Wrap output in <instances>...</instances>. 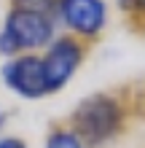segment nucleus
I'll use <instances>...</instances> for the list:
<instances>
[{
	"mask_svg": "<svg viewBox=\"0 0 145 148\" xmlns=\"http://www.w3.org/2000/svg\"><path fill=\"white\" fill-rule=\"evenodd\" d=\"M54 38H57L54 14L14 5L0 30V54L8 59L16 54H32L38 49H46Z\"/></svg>",
	"mask_w": 145,
	"mask_h": 148,
	"instance_id": "1",
	"label": "nucleus"
},
{
	"mask_svg": "<svg viewBox=\"0 0 145 148\" xmlns=\"http://www.w3.org/2000/svg\"><path fill=\"white\" fill-rule=\"evenodd\" d=\"M124 113L116 97L110 94H91V97L81 100L78 108L70 116V132L78 137L83 145L97 148L102 143H108L110 137H116V132L121 129Z\"/></svg>",
	"mask_w": 145,
	"mask_h": 148,
	"instance_id": "2",
	"label": "nucleus"
},
{
	"mask_svg": "<svg viewBox=\"0 0 145 148\" xmlns=\"http://www.w3.org/2000/svg\"><path fill=\"white\" fill-rule=\"evenodd\" d=\"M83 62V46L75 38H54L46 46V54L40 57V73H43L46 94L59 92L62 86L75 75V70Z\"/></svg>",
	"mask_w": 145,
	"mask_h": 148,
	"instance_id": "3",
	"label": "nucleus"
},
{
	"mask_svg": "<svg viewBox=\"0 0 145 148\" xmlns=\"http://www.w3.org/2000/svg\"><path fill=\"white\" fill-rule=\"evenodd\" d=\"M54 14L73 35L97 38L108 24V3L105 0H57Z\"/></svg>",
	"mask_w": 145,
	"mask_h": 148,
	"instance_id": "4",
	"label": "nucleus"
},
{
	"mask_svg": "<svg viewBox=\"0 0 145 148\" xmlns=\"http://www.w3.org/2000/svg\"><path fill=\"white\" fill-rule=\"evenodd\" d=\"M0 78L22 100H40L46 97V84L40 73V57L38 54H16L5 59L0 67Z\"/></svg>",
	"mask_w": 145,
	"mask_h": 148,
	"instance_id": "5",
	"label": "nucleus"
},
{
	"mask_svg": "<svg viewBox=\"0 0 145 148\" xmlns=\"http://www.w3.org/2000/svg\"><path fill=\"white\" fill-rule=\"evenodd\" d=\"M46 148H86L70 129H54L46 137Z\"/></svg>",
	"mask_w": 145,
	"mask_h": 148,
	"instance_id": "6",
	"label": "nucleus"
},
{
	"mask_svg": "<svg viewBox=\"0 0 145 148\" xmlns=\"http://www.w3.org/2000/svg\"><path fill=\"white\" fill-rule=\"evenodd\" d=\"M16 8H30V11H43V14H54L57 0H14Z\"/></svg>",
	"mask_w": 145,
	"mask_h": 148,
	"instance_id": "7",
	"label": "nucleus"
},
{
	"mask_svg": "<svg viewBox=\"0 0 145 148\" xmlns=\"http://www.w3.org/2000/svg\"><path fill=\"white\" fill-rule=\"evenodd\" d=\"M0 148H27V143L19 137H0Z\"/></svg>",
	"mask_w": 145,
	"mask_h": 148,
	"instance_id": "8",
	"label": "nucleus"
},
{
	"mask_svg": "<svg viewBox=\"0 0 145 148\" xmlns=\"http://www.w3.org/2000/svg\"><path fill=\"white\" fill-rule=\"evenodd\" d=\"M124 5L134 14H145V0H124Z\"/></svg>",
	"mask_w": 145,
	"mask_h": 148,
	"instance_id": "9",
	"label": "nucleus"
},
{
	"mask_svg": "<svg viewBox=\"0 0 145 148\" xmlns=\"http://www.w3.org/2000/svg\"><path fill=\"white\" fill-rule=\"evenodd\" d=\"M3 124H5V110L0 108V129H3Z\"/></svg>",
	"mask_w": 145,
	"mask_h": 148,
	"instance_id": "10",
	"label": "nucleus"
}]
</instances>
